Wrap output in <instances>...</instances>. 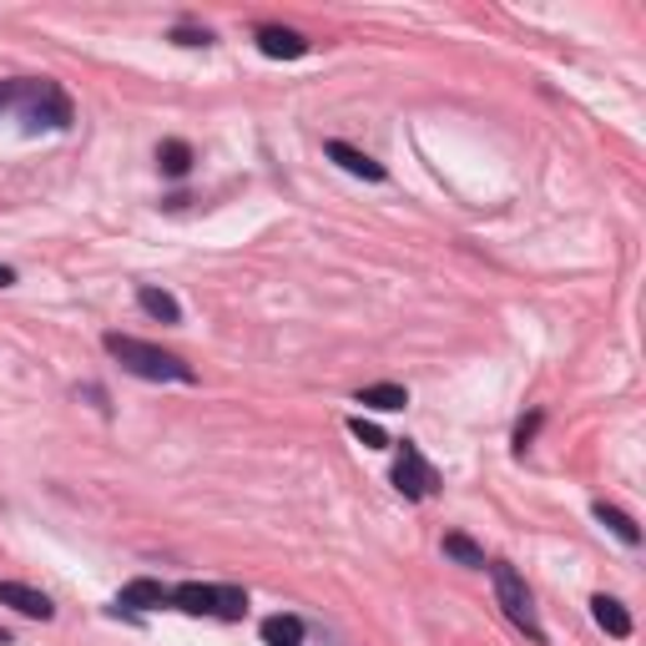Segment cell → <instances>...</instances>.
<instances>
[{"instance_id":"6","label":"cell","mask_w":646,"mask_h":646,"mask_svg":"<svg viewBox=\"0 0 646 646\" xmlns=\"http://www.w3.org/2000/svg\"><path fill=\"white\" fill-rule=\"evenodd\" d=\"M0 606H11V611H21V617H30V621H51V617H56L51 596L36 591V586H26V581H0Z\"/></svg>"},{"instance_id":"18","label":"cell","mask_w":646,"mask_h":646,"mask_svg":"<svg viewBox=\"0 0 646 646\" xmlns=\"http://www.w3.org/2000/svg\"><path fill=\"white\" fill-rule=\"evenodd\" d=\"M349 435L364 444V450H389V435H384L379 425H369V419H349Z\"/></svg>"},{"instance_id":"15","label":"cell","mask_w":646,"mask_h":646,"mask_svg":"<svg viewBox=\"0 0 646 646\" xmlns=\"http://www.w3.org/2000/svg\"><path fill=\"white\" fill-rule=\"evenodd\" d=\"M258 632H263L268 646H298V642H303V621H298V617H283V611H279V617H268Z\"/></svg>"},{"instance_id":"13","label":"cell","mask_w":646,"mask_h":646,"mask_svg":"<svg viewBox=\"0 0 646 646\" xmlns=\"http://www.w3.org/2000/svg\"><path fill=\"white\" fill-rule=\"evenodd\" d=\"M137 303H142V313H152L157 323H182V303H177L167 288H152V283H142V288H137Z\"/></svg>"},{"instance_id":"21","label":"cell","mask_w":646,"mask_h":646,"mask_svg":"<svg viewBox=\"0 0 646 646\" xmlns=\"http://www.w3.org/2000/svg\"><path fill=\"white\" fill-rule=\"evenodd\" d=\"M15 96H21V81H0V112L15 106Z\"/></svg>"},{"instance_id":"5","label":"cell","mask_w":646,"mask_h":646,"mask_svg":"<svg viewBox=\"0 0 646 646\" xmlns=\"http://www.w3.org/2000/svg\"><path fill=\"white\" fill-rule=\"evenodd\" d=\"M157 606H172V586H162L152 576H137L117 591V606L112 611H157Z\"/></svg>"},{"instance_id":"8","label":"cell","mask_w":646,"mask_h":646,"mask_svg":"<svg viewBox=\"0 0 646 646\" xmlns=\"http://www.w3.org/2000/svg\"><path fill=\"white\" fill-rule=\"evenodd\" d=\"M323 157L328 162H338V167H344V172H353V177H364V182H384V162H374L369 157V152H359V147H349V142H323Z\"/></svg>"},{"instance_id":"3","label":"cell","mask_w":646,"mask_h":646,"mask_svg":"<svg viewBox=\"0 0 646 646\" xmlns=\"http://www.w3.org/2000/svg\"><path fill=\"white\" fill-rule=\"evenodd\" d=\"M490 581H495V602H500V611L520 626V632L530 636V642L541 646L545 642V626H541V617H535V602H530V586H526V576L515 571L511 560H490Z\"/></svg>"},{"instance_id":"4","label":"cell","mask_w":646,"mask_h":646,"mask_svg":"<svg viewBox=\"0 0 646 646\" xmlns=\"http://www.w3.org/2000/svg\"><path fill=\"white\" fill-rule=\"evenodd\" d=\"M395 490L404 500H429L440 490V470L419 455V444L414 440H399V455H395Z\"/></svg>"},{"instance_id":"22","label":"cell","mask_w":646,"mask_h":646,"mask_svg":"<svg viewBox=\"0 0 646 646\" xmlns=\"http://www.w3.org/2000/svg\"><path fill=\"white\" fill-rule=\"evenodd\" d=\"M11 283H15V268H5V263H0V288H11Z\"/></svg>"},{"instance_id":"17","label":"cell","mask_w":646,"mask_h":646,"mask_svg":"<svg viewBox=\"0 0 646 646\" xmlns=\"http://www.w3.org/2000/svg\"><path fill=\"white\" fill-rule=\"evenodd\" d=\"M243 617H248V591L218 586V621H243Z\"/></svg>"},{"instance_id":"12","label":"cell","mask_w":646,"mask_h":646,"mask_svg":"<svg viewBox=\"0 0 646 646\" xmlns=\"http://www.w3.org/2000/svg\"><path fill=\"white\" fill-rule=\"evenodd\" d=\"M353 404H364V410H404L410 404V389L404 384H369V389H359L353 395Z\"/></svg>"},{"instance_id":"1","label":"cell","mask_w":646,"mask_h":646,"mask_svg":"<svg viewBox=\"0 0 646 646\" xmlns=\"http://www.w3.org/2000/svg\"><path fill=\"white\" fill-rule=\"evenodd\" d=\"M102 349L117 359L127 374H137V379H152V384H192L197 374H192V364H182L177 353L157 349V344H147V338H132V334H102Z\"/></svg>"},{"instance_id":"19","label":"cell","mask_w":646,"mask_h":646,"mask_svg":"<svg viewBox=\"0 0 646 646\" xmlns=\"http://www.w3.org/2000/svg\"><path fill=\"white\" fill-rule=\"evenodd\" d=\"M541 425H545V414H541V410H535V414H526V419L515 425V450H520V455H526V450H530V440L541 435Z\"/></svg>"},{"instance_id":"16","label":"cell","mask_w":646,"mask_h":646,"mask_svg":"<svg viewBox=\"0 0 646 646\" xmlns=\"http://www.w3.org/2000/svg\"><path fill=\"white\" fill-rule=\"evenodd\" d=\"M157 167L167 177H188L192 172V147L188 142H177V137H167V142L157 147Z\"/></svg>"},{"instance_id":"20","label":"cell","mask_w":646,"mask_h":646,"mask_svg":"<svg viewBox=\"0 0 646 646\" xmlns=\"http://www.w3.org/2000/svg\"><path fill=\"white\" fill-rule=\"evenodd\" d=\"M167 41H177V46H212V30H197V26H188V21H182V26H172V36H167Z\"/></svg>"},{"instance_id":"7","label":"cell","mask_w":646,"mask_h":646,"mask_svg":"<svg viewBox=\"0 0 646 646\" xmlns=\"http://www.w3.org/2000/svg\"><path fill=\"white\" fill-rule=\"evenodd\" d=\"M258 51H263L268 61H298V56H309V36H298V30L288 26H258Z\"/></svg>"},{"instance_id":"11","label":"cell","mask_w":646,"mask_h":646,"mask_svg":"<svg viewBox=\"0 0 646 646\" xmlns=\"http://www.w3.org/2000/svg\"><path fill=\"white\" fill-rule=\"evenodd\" d=\"M591 515H596V520H602V526L611 530V535H617L621 545H642V526H636V520H632L626 511H617V505L596 500V505H591Z\"/></svg>"},{"instance_id":"10","label":"cell","mask_w":646,"mask_h":646,"mask_svg":"<svg viewBox=\"0 0 646 646\" xmlns=\"http://www.w3.org/2000/svg\"><path fill=\"white\" fill-rule=\"evenodd\" d=\"M172 606L177 611H188V617H218V586H207V581H182V586H172Z\"/></svg>"},{"instance_id":"14","label":"cell","mask_w":646,"mask_h":646,"mask_svg":"<svg viewBox=\"0 0 646 646\" xmlns=\"http://www.w3.org/2000/svg\"><path fill=\"white\" fill-rule=\"evenodd\" d=\"M444 556L455 560V566H470V571H484V551L470 541V535H465V530H450V535H444Z\"/></svg>"},{"instance_id":"9","label":"cell","mask_w":646,"mask_h":646,"mask_svg":"<svg viewBox=\"0 0 646 646\" xmlns=\"http://www.w3.org/2000/svg\"><path fill=\"white\" fill-rule=\"evenodd\" d=\"M591 617H596V626H602L606 636H617V642H626V636H632V611H626L617 596H606V591H596V596H591Z\"/></svg>"},{"instance_id":"2","label":"cell","mask_w":646,"mask_h":646,"mask_svg":"<svg viewBox=\"0 0 646 646\" xmlns=\"http://www.w3.org/2000/svg\"><path fill=\"white\" fill-rule=\"evenodd\" d=\"M21 121H26V132H41V127H51V132H66L76 121V106L72 96L61 91V81H51V76H30V81H21Z\"/></svg>"}]
</instances>
